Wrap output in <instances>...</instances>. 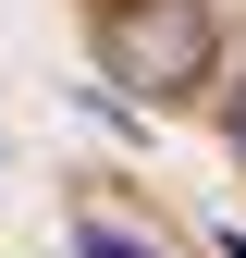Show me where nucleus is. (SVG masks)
I'll use <instances>...</instances> for the list:
<instances>
[{
  "instance_id": "nucleus-1",
  "label": "nucleus",
  "mask_w": 246,
  "mask_h": 258,
  "mask_svg": "<svg viewBox=\"0 0 246 258\" xmlns=\"http://www.w3.org/2000/svg\"><path fill=\"white\" fill-rule=\"evenodd\" d=\"M99 74L136 86L148 111H160V99H197V86L222 74L209 0H111V13H99Z\"/></svg>"
},
{
  "instance_id": "nucleus-2",
  "label": "nucleus",
  "mask_w": 246,
  "mask_h": 258,
  "mask_svg": "<svg viewBox=\"0 0 246 258\" xmlns=\"http://www.w3.org/2000/svg\"><path fill=\"white\" fill-rule=\"evenodd\" d=\"M74 258H160V246H148V234H123L111 209H86V221H74Z\"/></svg>"
},
{
  "instance_id": "nucleus-3",
  "label": "nucleus",
  "mask_w": 246,
  "mask_h": 258,
  "mask_svg": "<svg viewBox=\"0 0 246 258\" xmlns=\"http://www.w3.org/2000/svg\"><path fill=\"white\" fill-rule=\"evenodd\" d=\"M222 148H234V160H246V74H234V86H222Z\"/></svg>"
},
{
  "instance_id": "nucleus-4",
  "label": "nucleus",
  "mask_w": 246,
  "mask_h": 258,
  "mask_svg": "<svg viewBox=\"0 0 246 258\" xmlns=\"http://www.w3.org/2000/svg\"><path fill=\"white\" fill-rule=\"evenodd\" d=\"M222 258H246V234H222Z\"/></svg>"
}]
</instances>
